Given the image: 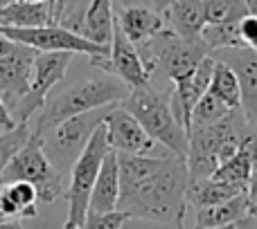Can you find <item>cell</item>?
Instances as JSON below:
<instances>
[{
    "instance_id": "1",
    "label": "cell",
    "mask_w": 257,
    "mask_h": 229,
    "mask_svg": "<svg viewBox=\"0 0 257 229\" xmlns=\"http://www.w3.org/2000/svg\"><path fill=\"white\" fill-rule=\"evenodd\" d=\"M187 182L190 171L185 158L167 155L151 173L122 186L117 207L131 214L133 220L183 227L187 216Z\"/></svg>"
},
{
    "instance_id": "2",
    "label": "cell",
    "mask_w": 257,
    "mask_h": 229,
    "mask_svg": "<svg viewBox=\"0 0 257 229\" xmlns=\"http://www.w3.org/2000/svg\"><path fill=\"white\" fill-rule=\"evenodd\" d=\"M128 92H131V86L124 84L117 74L97 70V76H86V79L75 81V84L61 90L54 88L48 94V102H45L43 110L39 112L34 128L45 130V128L54 126V124L72 117V114L122 104L128 97Z\"/></svg>"
},
{
    "instance_id": "3",
    "label": "cell",
    "mask_w": 257,
    "mask_h": 229,
    "mask_svg": "<svg viewBox=\"0 0 257 229\" xmlns=\"http://www.w3.org/2000/svg\"><path fill=\"white\" fill-rule=\"evenodd\" d=\"M255 126L246 122L241 108L230 110L223 119L208 126H199L190 130V150H187V171L190 180L210 178L217 166L235 155L248 142V135Z\"/></svg>"
},
{
    "instance_id": "4",
    "label": "cell",
    "mask_w": 257,
    "mask_h": 229,
    "mask_svg": "<svg viewBox=\"0 0 257 229\" xmlns=\"http://www.w3.org/2000/svg\"><path fill=\"white\" fill-rule=\"evenodd\" d=\"M172 86H156L147 84L140 88H133L128 97L122 102V106L128 112L138 117V122L145 126V130L167 146L174 155L178 158H187L190 150V132L183 126V122L176 117L172 108Z\"/></svg>"
},
{
    "instance_id": "5",
    "label": "cell",
    "mask_w": 257,
    "mask_h": 229,
    "mask_svg": "<svg viewBox=\"0 0 257 229\" xmlns=\"http://www.w3.org/2000/svg\"><path fill=\"white\" fill-rule=\"evenodd\" d=\"M113 106H115V104H113ZM108 108L111 106L86 110L81 114H72V117L45 128V130H39L41 140H43L45 155H48L50 162L57 166V171L61 173L63 178L70 176L77 158L84 153L90 135H93L95 128L104 122Z\"/></svg>"
},
{
    "instance_id": "6",
    "label": "cell",
    "mask_w": 257,
    "mask_h": 229,
    "mask_svg": "<svg viewBox=\"0 0 257 229\" xmlns=\"http://www.w3.org/2000/svg\"><path fill=\"white\" fill-rule=\"evenodd\" d=\"M111 150L108 144V132L104 122L95 128L90 135L88 144H86L84 153L77 158L75 166L70 171V184L66 189V200H68V216L63 227H86V216H88V204H90V194H93V184L97 180V173L102 168V162L106 153Z\"/></svg>"
},
{
    "instance_id": "7",
    "label": "cell",
    "mask_w": 257,
    "mask_h": 229,
    "mask_svg": "<svg viewBox=\"0 0 257 229\" xmlns=\"http://www.w3.org/2000/svg\"><path fill=\"white\" fill-rule=\"evenodd\" d=\"M16 180L32 182L36 186V191H39L41 202H54V200H59L66 194L63 176L57 171V166L45 155L43 140H41V132L36 128L32 130L30 140L23 144V148L7 164L0 184L16 182Z\"/></svg>"
},
{
    "instance_id": "8",
    "label": "cell",
    "mask_w": 257,
    "mask_h": 229,
    "mask_svg": "<svg viewBox=\"0 0 257 229\" xmlns=\"http://www.w3.org/2000/svg\"><path fill=\"white\" fill-rule=\"evenodd\" d=\"M75 58L72 52H36L34 72H32L30 90L21 97V102L12 108L14 122H30L36 112L43 110L48 94L63 81V76L70 70V63Z\"/></svg>"
},
{
    "instance_id": "9",
    "label": "cell",
    "mask_w": 257,
    "mask_h": 229,
    "mask_svg": "<svg viewBox=\"0 0 257 229\" xmlns=\"http://www.w3.org/2000/svg\"><path fill=\"white\" fill-rule=\"evenodd\" d=\"M0 32L7 34L9 38L25 43L39 52H72V54H86V56H111V48L93 43L90 38L77 34V32L63 27L61 22H48L39 27H12L0 25Z\"/></svg>"
},
{
    "instance_id": "10",
    "label": "cell",
    "mask_w": 257,
    "mask_h": 229,
    "mask_svg": "<svg viewBox=\"0 0 257 229\" xmlns=\"http://www.w3.org/2000/svg\"><path fill=\"white\" fill-rule=\"evenodd\" d=\"M104 126L108 132V144L117 153H133V155H174L167 146L156 142L145 130L138 117L128 112L122 104L108 108L104 117Z\"/></svg>"
},
{
    "instance_id": "11",
    "label": "cell",
    "mask_w": 257,
    "mask_h": 229,
    "mask_svg": "<svg viewBox=\"0 0 257 229\" xmlns=\"http://www.w3.org/2000/svg\"><path fill=\"white\" fill-rule=\"evenodd\" d=\"M212 56L226 61L235 70L241 88V112L250 126H257V50L248 45L221 48L214 50Z\"/></svg>"
},
{
    "instance_id": "12",
    "label": "cell",
    "mask_w": 257,
    "mask_h": 229,
    "mask_svg": "<svg viewBox=\"0 0 257 229\" xmlns=\"http://www.w3.org/2000/svg\"><path fill=\"white\" fill-rule=\"evenodd\" d=\"M39 50L25 43H18L12 56L0 61V97L7 104L9 112L21 102V97L30 90L32 72H34V58Z\"/></svg>"
},
{
    "instance_id": "13",
    "label": "cell",
    "mask_w": 257,
    "mask_h": 229,
    "mask_svg": "<svg viewBox=\"0 0 257 229\" xmlns=\"http://www.w3.org/2000/svg\"><path fill=\"white\" fill-rule=\"evenodd\" d=\"M214 61H217V58H214L212 54H208L187 76L174 81L172 108H174V112H176V117L183 122V126L187 128V132H190V117H192V110H194L196 102L210 90Z\"/></svg>"
},
{
    "instance_id": "14",
    "label": "cell",
    "mask_w": 257,
    "mask_h": 229,
    "mask_svg": "<svg viewBox=\"0 0 257 229\" xmlns=\"http://www.w3.org/2000/svg\"><path fill=\"white\" fill-rule=\"evenodd\" d=\"M108 61H111V72L120 76L124 84L131 86V90L149 84L151 76H149V70H147L145 61H142V56H140V50H138V45L124 34L120 22H115Z\"/></svg>"
},
{
    "instance_id": "15",
    "label": "cell",
    "mask_w": 257,
    "mask_h": 229,
    "mask_svg": "<svg viewBox=\"0 0 257 229\" xmlns=\"http://www.w3.org/2000/svg\"><path fill=\"white\" fill-rule=\"evenodd\" d=\"M117 22L136 45L149 40L167 25L165 14L158 12L154 4H124L117 12Z\"/></svg>"
},
{
    "instance_id": "16",
    "label": "cell",
    "mask_w": 257,
    "mask_h": 229,
    "mask_svg": "<svg viewBox=\"0 0 257 229\" xmlns=\"http://www.w3.org/2000/svg\"><path fill=\"white\" fill-rule=\"evenodd\" d=\"M122 194V180H120V162H117V150H108L102 162V168L97 173V180L93 184L90 194L88 212H111L117 209Z\"/></svg>"
},
{
    "instance_id": "17",
    "label": "cell",
    "mask_w": 257,
    "mask_h": 229,
    "mask_svg": "<svg viewBox=\"0 0 257 229\" xmlns=\"http://www.w3.org/2000/svg\"><path fill=\"white\" fill-rule=\"evenodd\" d=\"M36 202H39V191L32 182L16 180L0 184V209L12 225L36 218Z\"/></svg>"
},
{
    "instance_id": "18",
    "label": "cell",
    "mask_w": 257,
    "mask_h": 229,
    "mask_svg": "<svg viewBox=\"0 0 257 229\" xmlns=\"http://www.w3.org/2000/svg\"><path fill=\"white\" fill-rule=\"evenodd\" d=\"M165 22L183 38H196L205 27V2L203 0H174L165 9Z\"/></svg>"
},
{
    "instance_id": "19",
    "label": "cell",
    "mask_w": 257,
    "mask_h": 229,
    "mask_svg": "<svg viewBox=\"0 0 257 229\" xmlns=\"http://www.w3.org/2000/svg\"><path fill=\"white\" fill-rule=\"evenodd\" d=\"M241 191H246V186L241 184H228V182H221L217 178H199V180H190L187 182V207L196 209L201 207H210V204H219L226 202V200L239 196Z\"/></svg>"
},
{
    "instance_id": "20",
    "label": "cell",
    "mask_w": 257,
    "mask_h": 229,
    "mask_svg": "<svg viewBox=\"0 0 257 229\" xmlns=\"http://www.w3.org/2000/svg\"><path fill=\"white\" fill-rule=\"evenodd\" d=\"M115 22H117L115 0H90L84 18V36L90 38L93 43L111 48Z\"/></svg>"
},
{
    "instance_id": "21",
    "label": "cell",
    "mask_w": 257,
    "mask_h": 229,
    "mask_svg": "<svg viewBox=\"0 0 257 229\" xmlns=\"http://www.w3.org/2000/svg\"><path fill=\"white\" fill-rule=\"evenodd\" d=\"M54 22V7L48 2H30L16 0L0 9V25L12 27H39Z\"/></svg>"
},
{
    "instance_id": "22",
    "label": "cell",
    "mask_w": 257,
    "mask_h": 229,
    "mask_svg": "<svg viewBox=\"0 0 257 229\" xmlns=\"http://www.w3.org/2000/svg\"><path fill=\"white\" fill-rule=\"evenodd\" d=\"M246 214H248V209H246V191H241L239 196L226 200V202L196 209L194 225L196 227H232Z\"/></svg>"
},
{
    "instance_id": "23",
    "label": "cell",
    "mask_w": 257,
    "mask_h": 229,
    "mask_svg": "<svg viewBox=\"0 0 257 229\" xmlns=\"http://www.w3.org/2000/svg\"><path fill=\"white\" fill-rule=\"evenodd\" d=\"M255 171V162H253V155H250L248 146H241L235 155H230L228 160H223L221 164L217 166V171L212 173V178L221 182H228V184H241V186H248V180Z\"/></svg>"
},
{
    "instance_id": "24",
    "label": "cell",
    "mask_w": 257,
    "mask_h": 229,
    "mask_svg": "<svg viewBox=\"0 0 257 229\" xmlns=\"http://www.w3.org/2000/svg\"><path fill=\"white\" fill-rule=\"evenodd\" d=\"M210 92L217 94L223 104L230 108H241V88L239 79H237L235 70L228 66L226 61H214L212 70V81H210Z\"/></svg>"
},
{
    "instance_id": "25",
    "label": "cell",
    "mask_w": 257,
    "mask_h": 229,
    "mask_svg": "<svg viewBox=\"0 0 257 229\" xmlns=\"http://www.w3.org/2000/svg\"><path fill=\"white\" fill-rule=\"evenodd\" d=\"M32 130L34 128L30 126V122H18L16 126L5 128L0 132V180H3V173L7 168V164L12 162V158L23 148L27 140H30Z\"/></svg>"
},
{
    "instance_id": "26",
    "label": "cell",
    "mask_w": 257,
    "mask_h": 229,
    "mask_svg": "<svg viewBox=\"0 0 257 229\" xmlns=\"http://www.w3.org/2000/svg\"><path fill=\"white\" fill-rule=\"evenodd\" d=\"M230 110H235V108H230L228 104H223L221 99L217 97V94H212L208 90V92L203 94V97L196 102L194 110H192V117H190V130L192 128H199V126H208V124H214L219 122V119H223Z\"/></svg>"
},
{
    "instance_id": "27",
    "label": "cell",
    "mask_w": 257,
    "mask_h": 229,
    "mask_svg": "<svg viewBox=\"0 0 257 229\" xmlns=\"http://www.w3.org/2000/svg\"><path fill=\"white\" fill-rule=\"evenodd\" d=\"M241 20V18H239ZM239 20L230 22H217V25H205L201 36L210 45V50H221V48H239L241 36H239Z\"/></svg>"
},
{
    "instance_id": "28",
    "label": "cell",
    "mask_w": 257,
    "mask_h": 229,
    "mask_svg": "<svg viewBox=\"0 0 257 229\" xmlns=\"http://www.w3.org/2000/svg\"><path fill=\"white\" fill-rule=\"evenodd\" d=\"M205 2V25L239 20L248 14L246 0H203Z\"/></svg>"
},
{
    "instance_id": "29",
    "label": "cell",
    "mask_w": 257,
    "mask_h": 229,
    "mask_svg": "<svg viewBox=\"0 0 257 229\" xmlns=\"http://www.w3.org/2000/svg\"><path fill=\"white\" fill-rule=\"evenodd\" d=\"M133 218L131 214H126L124 209H111V212H88L86 216V227L93 229H117L128 225Z\"/></svg>"
},
{
    "instance_id": "30",
    "label": "cell",
    "mask_w": 257,
    "mask_h": 229,
    "mask_svg": "<svg viewBox=\"0 0 257 229\" xmlns=\"http://www.w3.org/2000/svg\"><path fill=\"white\" fill-rule=\"evenodd\" d=\"M239 36H241V43L244 45L257 50V14L248 12L239 20Z\"/></svg>"
},
{
    "instance_id": "31",
    "label": "cell",
    "mask_w": 257,
    "mask_h": 229,
    "mask_svg": "<svg viewBox=\"0 0 257 229\" xmlns=\"http://www.w3.org/2000/svg\"><path fill=\"white\" fill-rule=\"evenodd\" d=\"M246 209L250 216H257V168L250 176L248 186H246Z\"/></svg>"
},
{
    "instance_id": "32",
    "label": "cell",
    "mask_w": 257,
    "mask_h": 229,
    "mask_svg": "<svg viewBox=\"0 0 257 229\" xmlns=\"http://www.w3.org/2000/svg\"><path fill=\"white\" fill-rule=\"evenodd\" d=\"M0 124H3L5 128H12V126H16V122H14L12 112H9L7 104L3 102V97H0Z\"/></svg>"
},
{
    "instance_id": "33",
    "label": "cell",
    "mask_w": 257,
    "mask_h": 229,
    "mask_svg": "<svg viewBox=\"0 0 257 229\" xmlns=\"http://www.w3.org/2000/svg\"><path fill=\"white\" fill-rule=\"evenodd\" d=\"M172 2H174V0H151V4H154L158 12H165V9H167Z\"/></svg>"
},
{
    "instance_id": "34",
    "label": "cell",
    "mask_w": 257,
    "mask_h": 229,
    "mask_svg": "<svg viewBox=\"0 0 257 229\" xmlns=\"http://www.w3.org/2000/svg\"><path fill=\"white\" fill-rule=\"evenodd\" d=\"M120 7H124V4H151V0H115Z\"/></svg>"
},
{
    "instance_id": "35",
    "label": "cell",
    "mask_w": 257,
    "mask_h": 229,
    "mask_svg": "<svg viewBox=\"0 0 257 229\" xmlns=\"http://www.w3.org/2000/svg\"><path fill=\"white\" fill-rule=\"evenodd\" d=\"M66 4H68V0H57V7H54V20L61 16V12H63V7H66Z\"/></svg>"
},
{
    "instance_id": "36",
    "label": "cell",
    "mask_w": 257,
    "mask_h": 229,
    "mask_svg": "<svg viewBox=\"0 0 257 229\" xmlns=\"http://www.w3.org/2000/svg\"><path fill=\"white\" fill-rule=\"evenodd\" d=\"M246 4H248L250 14H257V0H246Z\"/></svg>"
},
{
    "instance_id": "37",
    "label": "cell",
    "mask_w": 257,
    "mask_h": 229,
    "mask_svg": "<svg viewBox=\"0 0 257 229\" xmlns=\"http://www.w3.org/2000/svg\"><path fill=\"white\" fill-rule=\"evenodd\" d=\"M0 227H12V222L5 218V214H3V209H0Z\"/></svg>"
},
{
    "instance_id": "38",
    "label": "cell",
    "mask_w": 257,
    "mask_h": 229,
    "mask_svg": "<svg viewBox=\"0 0 257 229\" xmlns=\"http://www.w3.org/2000/svg\"><path fill=\"white\" fill-rule=\"evenodd\" d=\"M30 2H48V4H52V7H57V0H30Z\"/></svg>"
},
{
    "instance_id": "39",
    "label": "cell",
    "mask_w": 257,
    "mask_h": 229,
    "mask_svg": "<svg viewBox=\"0 0 257 229\" xmlns=\"http://www.w3.org/2000/svg\"><path fill=\"white\" fill-rule=\"evenodd\" d=\"M12 2H16V0H0V7H7V4H12Z\"/></svg>"
},
{
    "instance_id": "40",
    "label": "cell",
    "mask_w": 257,
    "mask_h": 229,
    "mask_svg": "<svg viewBox=\"0 0 257 229\" xmlns=\"http://www.w3.org/2000/svg\"><path fill=\"white\" fill-rule=\"evenodd\" d=\"M5 130V126H3V124H0V132H3Z\"/></svg>"
},
{
    "instance_id": "41",
    "label": "cell",
    "mask_w": 257,
    "mask_h": 229,
    "mask_svg": "<svg viewBox=\"0 0 257 229\" xmlns=\"http://www.w3.org/2000/svg\"><path fill=\"white\" fill-rule=\"evenodd\" d=\"M68 2H70V0H68Z\"/></svg>"
},
{
    "instance_id": "42",
    "label": "cell",
    "mask_w": 257,
    "mask_h": 229,
    "mask_svg": "<svg viewBox=\"0 0 257 229\" xmlns=\"http://www.w3.org/2000/svg\"><path fill=\"white\" fill-rule=\"evenodd\" d=\"M0 9H3V7H0Z\"/></svg>"
}]
</instances>
